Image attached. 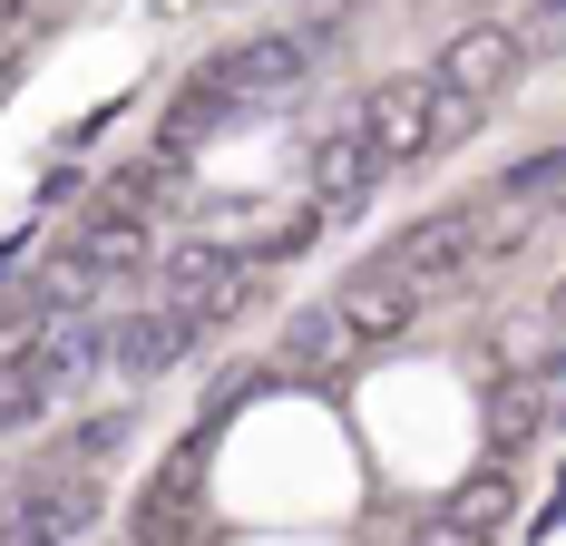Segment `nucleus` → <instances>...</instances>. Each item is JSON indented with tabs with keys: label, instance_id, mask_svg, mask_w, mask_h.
I'll return each mask as SVG.
<instances>
[{
	"label": "nucleus",
	"instance_id": "1",
	"mask_svg": "<svg viewBox=\"0 0 566 546\" xmlns=\"http://www.w3.org/2000/svg\"><path fill=\"white\" fill-rule=\"evenodd\" d=\"M333 50L323 30H274V40H234V50H216L176 98H196V108H216V117H234V108H254V98H283L293 78H313V59Z\"/></svg>",
	"mask_w": 566,
	"mask_h": 546
},
{
	"label": "nucleus",
	"instance_id": "2",
	"mask_svg": "<svg viewBox=\"0 0 566 546\" xmlns=\"http://www.w3.org/2000/svg\"><path fill=\"white\" fill-rule=\"evenodd\" d=\"M361 117V137H371V157L400 166V157H440V147H459L469 127H479V108H459V98H440L430 88V69H410V78H391V88H371V108Z\"/></svg>",
	"mask_w": 566,
	"mask_h": 546
},
{
	"label": "nucleus",
	"instance_id": "3",
	"mask_svg": "<svg viewBox=\"0 0 566 546\" xmlns=\"http://www.w3.org/2000/svg\"><path fill=\"white\" fill-rule=\"evenodd\" d=\"M527 59H537V50L517 40L509 20H469L450 50H440L430 88H440V98H459V108H489V98H509V88H517V69H527Z\"/></svg>",
	"mask_w": 566,
	"mask_h": 546
},
{
	"label": "nucleus",
	"instance_id": "4",
	"mask_svg": "<svg viewBox=\"0 0 566 546\" xmlns=\"http://www.w3.org/2000/svg\"><path fill=\"white\" fill-rule=\"evenodd\" d=\"M381 264H391L400 283H450V273H469V264H479V206H440V216H420Z\"/></svg>",
	"mask_w": 566,
	"mask_h": 546
},
{
	"label": "nucleus",
	"instance_id": "5",
	"mask_svg": "<svg viewBox=\"0 0 566 546\" xmlns=\"http://www.w3.org/2000/svg\"><path fill=\"white\" fill-rule=\"evenodd\" d=\"M547 410H557V371H499L489 410H479V439H489V459H517V449H537Z\"/></svg>",
	"mask_w": 566,
	"mask_h": 546
},
{
	"label": "nucleus",
	"instance_id": "6",
	"mask_svg": "<svg viewBox=\"0 0 566 546\" xmlns=\"http://www.w3.org/2000/svg\"><path fill=\"white\" fill-rule=\"evenodd\" d=\"M509 507H517L509 479H499V469H479V479H459V489L420 517V537H410V546H489L499 527H509Z\"/></svg>",
	"mask_w": 566,
	"mask_h": 546
},
{
	"label": "nucleus",
	"instance_id": "7",
	"mask_svg": "<svg viewBox=\"0 0 566 546\" xmlns=\"http://www.w3.org/2000/svg\"><path fill=\"white\" fill-rule=\"evenodd\" d=\"M371 176H381V157H371V137H361V117H342L333 137L313 147V166H303V196H313L323 216H352V206L371 196Z\"/></svg>",
	"mask_w": 566,
	"mask_h": 546
},
{
	"label": "nucleus",
	"instance_id": "8",
	"mask_svg": "<svg viewBox=\"0 0 566 546\" xmlns=\"http://www.w3.org/2000/svg\"><path fill=\"white\" fill-rule=\"evenodd\" d=\"M333 313H342V332H352V351H361V342H400L410 313H420V283H400L391 264H371V273H352L333 293Z\"/></svg>",
	"mask_w": 566,
	"mask_h": 546
},
{
	"label": "nucleus",
	"instance_id": "9",
	"mask_svg": "<svg viewBox=\"0 0 566 546\" xmlns=\"http://www.w3.org/2000/svg\"><path fill=\"white\" fill-rule=\"evenodd\" d=\"M196 342H206V332L186 323V313H167V303H157V313H137V323L108 332V361L127 371V381H157V371H167V361H186Z\"/></svg>",
	"mask_w": 566,
	"mask_h": 546
},
{
	"label": "nucleus",
	"instance_id": "10",
	"mask_svg": "<svg viewBox=\"0 0 566 546\" xmlns=\"http://www.w3.org/2000/svg\"><path fill=\"white\" fill-rule=\"evenodd\" d=\"M69 254H78V264L108 283V273H137L147 254H157V244H147V224H137V216H108V206H98V216L69 234Z\"/></svg>",
	"mask_w": 566,
	"mask_h": 546
},
{
	"label": "nucleus",
	"instance_id": "11",
	"mask_svg": "<svg viewBox=\"0 0 566 546\" xmlns=\"http://www.w3.org/2000/svg\"><path fill=\"white\" fill-rule=\"evenodd\" d=\"M88 303H98V273L78 264V254H59V264L40 273V283H30V303H20V313H30L40 332H50V323H78Z\"/></svg>",
	"mask_w": 566,
	"mask_h": 546
},
{
	"label": "nucleus",
	"instance_id": "12",
	"mask_svg": "<svg viewBox=\"0 0 566 546\" xmlns=\"http://www.w3.org/2000/svg\"><path fill=\"white\" fill-rule=\"evenodd\" d=\"M176 166H186V157H167V147H157V157H147V166H117L108 186H98V206H108V216H137V224H147V216H157V206H167Z\"/></svg>",
	"mask_w": 566,
	"mask_h": 546
},
{
	"label": "nucleus",
	"instance_id": "13",
	"mask_svg": "<svg viewBox=\"0 0 566 546\" xmlns=\"http://www.w3.org/2000/svg\"><path fill=\"white\" fill-rule=\"evenodd\" d=\"M283 351H293V361H333V351H352V332H342L333 303H313V313L283 323Z\"/></svg>",
	"mask_w": 566,
	"mask_h": 546
},
{
	"label": "nucleus",
	"instance_id": "14",
	"mask_svg": "<svg viewBox=\"0 0 566 546\" xmlns=\"http://www.w3.org/2000/svg\"><path fill=\"white\" fill-rule=\"evenodd\" d=\"M117 449H127V420L108 410V420H88V430H78L69 449H59V469H88V479H98V469H108Z\"/></svg>",
	"mask_w": 566,
	"mask_h": 546
},
{
	"label": "nucleus",
	"instance_id": "15",
	"mask_svg": "<svg viewBox=\"0 0 566 546\" xmlns=\"http://www.w3.org/2000/svg\"><path fill=\"white\" fill-rule=\"evenodd\" d=\"M547 186H557V157H527L509 176V206H527V216H537V206H547Z\"/></svg>",
	"mask_w": 566,
	"mask_h": 546
}]
</instances>
